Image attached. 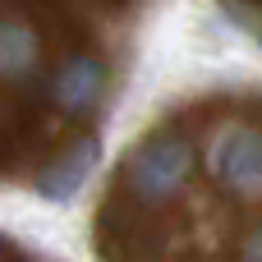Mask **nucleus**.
Listing matches in <instances>:
<instances>
[{
  "label": "nucleus",
  "mask_w": 262,
  "mask_h": 262,
  "mask_svg": "<svg viewBox=\"0 0 262 262\" xmlns=\"http://www.w3.org/2000/svg\"><path fill=\"white\" fill-rule=\"evenodd\" d=\"M92 161H97V143L92 138H83V143H74L55 166H46L41 170V180H37V189L46 193V198H55V203H64L78 184H83V175L92 170Z\"/></svg>",
  "instance_id": "1"
}]
</instances>
